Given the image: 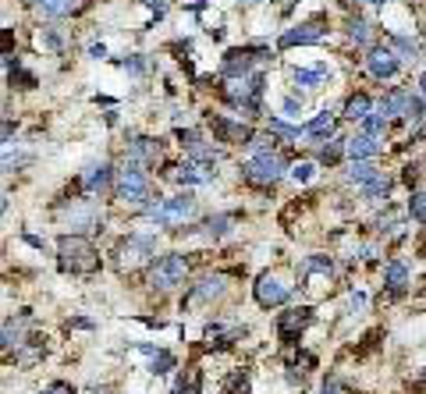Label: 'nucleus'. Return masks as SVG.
Here are the masks:
<instances>
[{"instance_id":"f704fd0d","label":"nucleus","mask_w":426,"mask_h":394,"mask_svg":"<svg viewBox=\"0 0 426 394\" xmlns=\"http://www.w3.org/2000/svg\"><path fill=\"white\" fill-rule=\"evenodd\" d=\"M391 46H394V53H398L401 61H415V57H419V43H415L412 36L394 32V36H391Z\"/></svg>"},{"instance_id":"c03bdc74","label":"nucleus","mask_w":426,"mask_h":394,"mask_svg":"<svg viewBox=\"0 0 426 394\" xmlns=\"http://www.w3.org/2000/svg\"><path fill=\"white\" fill-rule=\"evenodd\" d=\"M338 390H341L338 376H327V380H324V394H338Z\"/></svg>"},{"instance_id":"412c9836","label":"nucleus","mask_w":426,"mask_h":394,"mask_svg":"<svg viewBox=\"0 0 426 394\" xmlns=\"http://www.w3.org/2000/svg\"><path fill=\"white\" fill-rule=\"evenodd\" d=\"M373 100H369V93H352L348 100H345V110H341V118L345 121H362L366 114H373Z\"/></svg>"},{"instance_id":"393cba45","label":"nucleus","mask_w":426,"mask_h":394,"mask_svg":"<svg viewBox=\"0 0 426 394\" xmlns=\"http://www.w3.org/2000/svg\"><path fill=\"white\" fill-rule=\"evenodd\" d=\"M384 285H387V292H394V295H401L405 288H408V266L405 263H387L384 266Z\"/></svg>"},{"instance_id":"58836bf2","label":"nucleus","mask_w":426,"mask_h":394,"mask_svg":"<svg viewBox=\"0 0 426 394\" xmlns=\"http://www.w3.org/2000/svg\"><path fill=\"white\" fill-rule=\"evenodd\" d=\"M288 175H291V178H295L298 185H305V182H309V178L316 175V163H312V160H298V163L291 167V171H288Z\"/></svg>"},{"instance_id":"79ce46f5","label":"nucleus","mask_w":426,"mask_h":394,"mask_svg":"<svg viewBox=\"0 0 426 394\" xmlns=\"http://www.w3.org/2000/svg\"><path fill=\"white\" fill-rule=\"evenodd\" d=\"M178 142H181V149H195V146H202V135L195 128H178Z\"/></svg>"},{"instance_id":"5701e85b","label":"nucleus","mask_w":426,"mask_h":394,"mask_svg":"<svg viewBox=\"0 0 426 394\" xmlns=\"http://www.w3.org/2000/svg\"><path fill=\"white\" fill-rule=\"evenodd\" d=\"M408 100H412V93H405V89H387V96L380 100V110L387 118H405V110H408Z\"/></svg>"},{"instance_id":"72a5a7b5","label":"nucleus","mask_w":426,"mask_h":394,"mask_svg":"<svg viewBox=\"0 0 426 394\" xmlns=\"http://www.w3.org/2000/svg\"><path fill=\"white\" fill-rule=\"evenodd\" d=\"M25 345V320H4V348H22Z\"/></svg>"},{"instance_id":"6e6552de","label":"nucleus","mask_w":426,"mask_h":394,"mask_svg":"<svg viewBox=\"0 0 426 394\" xmlns=\"http://www.w3.org/2000/svg\"><path fill=\"white\" fill-rule=\"evenodd\" d=\"M266 46H235V50H228L224 53V61H221V75L224 79H245V75H252V64L256 61H263L266 57Z\"/></svg>"},{"instance_id":"a211bd4d","label":"nucleus","mask_w":426,"mask_h":394,"mask_svg":"<svg viewBox=\"0 0 426 394\" xmlns=\"http://www.w3.org/2000/svg\"><path fill=\"white\" fill-rule=\"evenodd\" d=\"M377 153H380V139L377 135L355 132L348 139V160H377Z\"/></svg>"},{"instance_id":"a878e982","label":"nucleus","mask_w":426,"mask_h":394,"mask_svg":"<svg viewBox=\"0 0 426 394\" xmlns=\"http://www.w3.org/2000/svg\"><path fill=\"white\" fill-rule=\"evenodd\" d=\"M291 79H295V86H302V89H320L327 82V64H316V68H295L291 72Z\"/></svg>"},{"instance_id":"c756f323","label":"nucleus","mask_w":426,"mask_h":394,"mask_svg":"<svg viewBox=\"0 0 426 394\" xmlns=\"http://www.w3.org/2000/svg\"><path fill=\"white\" fill-rule=\"evenodd\" d=\"M231 228H235V213H213V217L202 224V231H206L209 238H228Z\"/></svg>"},{"instance_id":"2f4dec72","label":"nucleus","mask_w":426,"mask_h":394,"mask_svg":"<svg viewBox=\"0 0 426 394\" xmlns=\"http://www.w3.org/2000/svg\"><path fill=\"white\" fill-rule=\"evenodd\" d=\"M387 192H391V178H387L384 171L373 178L369 185H362V199H366V203H380V199H387Z\"/></svg>"},{"instance_id":"f257e3e1","label":"nucleus","mask_w":426,"mask_h":394,"mask_svg":"<svg viewBox=\"0 0 426 394\" xmlns=\"http://www.w3.org/2000/svg\"><path fill=\"white\" fill-rule=\"evenodd\" d=\"M57 259L68 273H96L99 270V252L92 249L89 238H82L75 231L57 238Z\"/></svg>"},{"instance_id":"de8ad7c7","label":"nucleus","mask_w":426,"mask_h":394,"mask_svg":"<svg viewBox=\"0 0 426 394\" xmlns=\"http://www.w3.org/2000/svg\"><path fill=\"white\" fill-rule=\"evenodd\" d=\"M419 93L426 96V72H422V79H419Z\"/></svg>"},{"instance_id":"a18cd8bd","label":"nucleus","mask_w":426,"mask_h":394,"mask_svg":"<svg viewBox=\"0 0 426 394\" xmlns=\"http://www.w3.org/2000/svg\"><path fill=\"white\" fill-rule=\"evenodd\" d=\"M46 394H75V390H71V387H68V383H53V387H50V390H46Z\"/></svg>"},{"instance_id":"4c0bfd02","label":"nucleus","mask_w":426,"mask_h":394,"mask_svg":"<svg viewBox=\"0 0 426 394\" xmlns=\"http://www.w3.org/2000/svg\"><path fill=\"white\" fill-rule=\"evenodd\" d=\"M39 46H46L50 53H61L64 50V39H61V32L53 29V25H43L39 29Z\"/></svg>"},{"instance_id":"aec40b11","label":"nucleus","mask_w":426,"mask_h":394,"mask_svg":"<svg viewBox=\"0 0 426 394\" xmlns=\"http://www.w3.org/2000/svg\"><path fill=\"white\" fill-rule=\"evenodd\" d=\"M345 32H348V39H352L359 50H369V46H373V25H369L362 15H348Z\"/></svg>"},{"instance_id":"4be33fe9","label":"nucleus","mask_w":426,"mask_h":394,"mask_svg":"<svg viewBox=\"0 0 426 394\" xmlns=\"http://www.w3.org/2000/svg\"><path fill=\"white\" fill-rule=\"evenodd\" d=\"M99 220H103V217H99V210L92 206V199H85V206L75 210V213L68 217V224H71V231H75V235H78V231H92Z\"/></svg>"},{"instance_id":"bb28decb","label":"nucleus","mask_w":426,"mask_h":394,"mask_svg":"<svg viewBox=\"0 0 426 394\" xmlns=\"http://www.w3.org/2000/svg\"><path fill=\"white\" fill-rule=\"evenodd\" d=\"M341 156H348V139H327V142H320V153H316V160L320 163H327V167H334Z\"/></svg>"},{"instance_id":"7ed1b4c3","label":"nucleus","mask_w":426,"mask_h":394,"mask_svg":"<svg viewBox=\"0 0 426 394\" xmlns=\"http://www.w3.org/2000/svg\"><path fill=\"white\" fill-rule=\"evenodd\" d=\"M114 196H118L125 206H146L149 196H153V185H149L146 167L125 160V167H121L118 178H114Z\"/></svg>"},{"instance_id":"cd10ccee","label":"nucleus","mask_w":426,"mask_h":394,"mask_svg":"<svg viewBox=\"0 0 426 394\" xmlns=\"http://www.w3.org/2000/svg\"><path fill=\"white\" fill-rule=\"evenodd\" d=\"M377 175H380V167L373 163V160H352V167H348V182H352V185H359V189H362V185H369Z\"/></svg>"},{"instance_id":"9d476101","label":"nucleus","mask_w":426,"mask_h":394,"mask_svg":"<svg viewBox=\"0 0 426 394\" xmlns=\"http://www.w3.org/2000/svg\"><path fill=\"white\" fill-rule=\"evenodd\" d=\"M366 72H369V79H377V82L394 79V75L401 72V57L394 53L391 43H387V46H369V50H366Z\"/></svg>"},{"instance_id":"f8f14e48","label":"nucleus","mask_w":426,"mask_h":394,"mask_svg":"<svg viewBox=\"0 0 426 394\" xmlns=\"http://www.w3.org/2000/svg\"><path fill=\"white\" fill-rule=\"evenodd\" d=\"M160 139L153 135H132L128 146H125V160L128 163H139V167H156L160 163Z\"/></svg>"},{"instance_id":"39448f33","label":"nucleus","mask_w":426,"mask_h":394,"mask_svg":"<svg viewBox=\"0 0 426 394\" xmlns=\"http://www.w3.org/2000/svg\"><path fill=\"white\" fill-rule=\"evenodd\" d=\"M185 277H188V259L178 256V252L156 256V259L149 263V288H156V292H171V288H178Z\"/></svg>"},{"instance_id":"a19ab883","label":"nucleus","mask_w":426,"mask_h":394,"mask_svg":"<svg viewBox=\"0 0 426 394\" xmlns=\"http://www.w3.org/2000/svg\"><path fill=\"white\" fill-rule=\"evenodd\" d=\"M281 114H284V118H298V114H302V96H295V93L284 96V100H281Z\"/></svg>"},{"instance_id":"f03ea898","label":"nucleus","mask_w":426,"mask_h":394,"mask_svg":"<svg viewBox=\"0 0 426 394\" xmlns=\"http://www.w3.org/2000/svg\"><path fill=\"white\" fill-rule=\"evenodd\" d=\"M199 210L195 196L192 192H178V196H167V199H160V203H149L146 206V217L156 224V228H178V224L192 220Z\"/></svg>"},{"instance_id":"ddd939ff","label":"nucleus","mask_w":426,"mask_h":394,"mask_svg":"<svg viewBox=\"0 0 426 394\" xmlns=\"http://www.w3.org/2000/svg\"><path fill=\"white\" fill-rule=\"evenodd\" d=\"M288 285H281V277H274V273H259L256 277V302L263 306V309H274V306H284L288 302Z\"/></svg>"},{"instance_id":"4468645a","label":"nucleus","mask_w":426,"mask_h":394,"mask_svg":"<svg viewBox=\"0 0 426 394\" xmlns=\"http://www.w3.org/2000/svg\"><path fill=\"white\" fill-rule=\"evenodd\" d=\"M114 178H118V171L106 160H99V163H89L85 171H82V189L89 196H99V192H106V189L114 185Z\"/></svg>"},{"instance_id":"9b49d317","label":"nucleus","mask_w":426,"mask_h":394,"mask_svg":"<svg viewBox=\"0 0 426 394\" xmlns=\"http://www.w3.org/2000/svg\"><path fill=\"white\" fill-rule=\"evenodd\" d=\"M213 139L224 142V146H252L256 135L245 121H235V118H213Z\"/></svg>"},{"instance_id":"ea45409f","label":"nucleus","mask_w":426,"mask_h":394,"mask_svg":"<svg viewBox=\"0 0 426 394\" xmlns=\"http://www.w3.org/2000/svg\"><path fill=\"white\" fill-rule=\"evenodd\" d=\"M121 68H125L128 75H146V68H149V64H146L142 53H128V57L121 61Z\"/></svg>"},{"instance_id":"e433bc0d","label":"nucleus","mask_w":426,"mask_h":394,"mask_svg":"<svg viewBox=\"0 0 426 394\" xmlns=\"http://www.w3.org/2000/svg\"><path fill=\"white\" fill-rule=\"evenodd\" d=\"M408 217H412L415 224H426V189H415V192L408 196Z\"/></svg>"},{"instance_id":"b1692460","label":"nucleus","mask_w":426,"mask_h":394,"mask_svg":"<svg viewBox=\"0 0 426 394\" xmlns=\"http://www.w3.org/2000/svg\"><path fill=\"white\" fill-rule=\"evenodd\" d=\"M312 273H320V277H334V263H331V256H309V259L298 263V280H309Z\"/></svg>"},{"instance_id":"37998d69","label":"nucleus","mask_w":426,"mask_h":394,"mask_svg":"<svg viewBox=\"0 0 426 394\" xmlns=\"http://www.w3.org/2000/svg\"><path fill=\"white\" fill-rule=\"evenodd\" d=\"M89 57H92V61H103V57H106V46H103V43H92V46H89Z\"/></svg>"},{"instance_id":"f3484780","label":"nucleus","mask_w":426,"mask_h":394,"mask_svg":"<svg viewBox=\"0 0 426 394\" xmlns=\"http://www.w3.org/2000/svg\"><path fill=\"white\" fill-rule=\"evenodd\" d=\"M78 4H82V0H32V8H36L43 18H50V22L71 18V15L78 11Z\"/></svg>"},{"instance_id":"c85d7f7f","label":"nucleus","mask_w":426,"mask_h":394,"mask_svg":"<svg viewBox=\"0 0 426 394\" xmlns=\"http://www.w3.org/2000/svg\"><path fill=\"white\" fill-rule=\"evenodd\" d=\"M224 295V277H202L199 285L192 288L195 302H209V299H221Z\"/></svg>"},{"instance_id":"473e14b6","label":"nucleus","mask_w":426,"mask_h":394,"mask_svg":"<svg viewBox=\"0 0 426 394\" xmlns=\"http://www.w3.org/2000/svg\"><path fill=\"white\" fill-rule=\"evenodd\" d=\"M139 348L153 359V362H149V369H153V373H171V369H174V355H171V352L153 348V345H139Z\"/></svg>"},{"instance_id":"c9c22d12","label":"nucleus","mask_w":426,"mask_h":394,"mask_svg":"<svg viewBox=\"0 0 426 394\" xmlns=\"http://www.w3.org/2000/svg\"><path fill=\"white\" fill-rule=\"evenodd\" d=\"M266 132H274V135H281V139H298V135H302V125H291V121H284V118H266Z\"/></svg>"},{"instance_id":"20e7f679","label":"nucleus","mask_w":426,"mask_h":394,"mask_svg":"<svg viewBox=\"0 0 426 394\" xmlns=\"http://www.w3.org/2000/svg\"><path fill=\"white\" fill-rule=\"evenodd\" d=\"M288 171V163L274 153V149H256L245 163H242V178L256 182V185H277Z\"/></svg>"},{"instance_id":"dca6fc26","label":"nucleus","mask_w":426,"mask_h":394,"mask_svg":"<svg viewBox=\"0 0 426 394\" xmlns=\"http://www.w3.org/2000/svg\"><path fill=\"white\" fill-rule=\"evenodd\" d=\"M309 323H312V309L298 306V309H291V313H284V316L277 320V330H281L284 341H295V337H298Z\"/></svg>"},{"instance_id":"6ab92c4d","label":"nucleus","mask_w":426,"mask_h":394,"mask_svg":"<svg viewBox=\"0 0 426 394\" xmlns=\"http://www.w3.org/2000/svg\"><path fill=\"white\" fill-rule=\"evenodd\" d=\"M181 185H206V182H213L217 178V171L213 167H206V163H195V160H188V163H181L178 167V175H174Z\"/></svg>"},{"instance_id":"1a4fd4ad","label":"nucleus","mask_w":426,"mask_h":394,"mask_svg":"<svg viewBox=\"0 0 426 394\" xmlns=\"http://www.w3.org/2000/svg\"><path fill=\"white\" fill-rule=\"evenodd\" d=\"M118 266L121 270H132V266H142L149 256H156V238H149V235H128V238H121L118 242Z\"/></svg>"},{"instance_id":"2eb2a0df","label":"nucleus","mask_w":426,"mask_h":394,"mask_svg":"<svg viewBox=\"0 0 426 394\" xmlns=\"http://www.w3.org/2000/svg\"><path fill=\"white\" fill-rule=\"evenodd\" d=\"M334 132H338V114L334 110H320L312 121L302 125V135L309 142H327V139H334Z\"/></svg>"},{"instance_id":"7c9ffc66","label":"nucleus","mask_w":426,"mask_h":394,"mask_svg":"<svg viewBox=\"0 0 426 394\" xmlns=\"http://www.w3.org/2000/svg\"><path fill=\"white\" fill-rule=\"evenodd\" d=\"M387 114H384V110L377 107V110H373V114H366L362 121H359V132H366V135H377V139H384L387 135Z\"/></svg>"},{"instance_id":"423d86ee","label":"nucleus","mask_w":426,"mask_h":394,"mask_svg":"<svg viewBox=\"0 0 426 394\" xmlns=\"http://www.w3.org/2000/svg\"><path fill=\"white\" fill-rule=\"evenodd\" d=\"M263 86H266V75L263 72H252L245 79H235L231 89H228V103L242 114H259V96H263Z\"/></svg>"},{"instance_id":"0eeeda50","label":"nucleus","mask_w":426,"mask_h":394,"mask_svg":"<svg viewBox=\"0 0 426 394\" xmlns=\"http://www.w3.org/2000/svg\"><path fill=\"white\" fill-rule=\"evenodd\" d=\"M327 32H331L327 18H324V15H316V18H305V22H298V25L284 29V32H281V39H277V46H281V50H291V46H309V43L327 39Z\"/></svg>"},{"instance_id":"49530a36","label":"nucleus","mask_w":426,"mask_h":394,"mask_svg":"<svg viewBox=\"0 0 426 394\" xmlns=\"http://www.w3.org/2000/svg\"><path fill=\"white\" fill-rule=\"evenodd\" d=\"M369 8H384V4H391V0H366Z\"/></svg>"}]
</instances>
